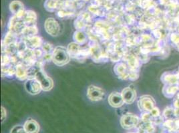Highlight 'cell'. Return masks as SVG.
Here are the masks:
<instances>
[{
	"label": "cell",
	"mask_w": 179,
	"mask_h": 133,
	"mask_svg": "<svg viewBox=\"0 0 179 133\" xmlns=\"http://www.w3.org/2000/svg\"><path fill=\"white\" fill-rule=\"evenodd\" d=\"M53 60L54 63L57 65L62 66L68 63L70 60L69 55L64 47H58L54 51L53 54Z\"/></svg>",
	"instance_id": "cell-1"
},
{
	"label": "cell",
	"mask_w": 179,
	"mask_h": 133,
	"mask_svg": "<svg viewBox=\"0 0 179 133\" xmlns=\"http://www.w3.org/2000/svg\"><path fill=\"white\" fill-rule=\"evenodd\" d=\"M105 93L101 88L94 85L90 86L87 91V96L92 101H98L103 99Z\"/></svg>",
	"instance_id": "cell-2"
},
{
	"label": "cell",
	"mask_w": 179,
	"mask_h": 133,
	"mask_svg": "<svg viewBox=\"0 0 179 133\" xmlns=\"http://www.w3.org/2000/svg\"><path fill=\"white\" fill-rule=\"evenodd\" d=\"M35 78L38 81L42 89L44 91H48L52 89L54 84L52 79L50 78L42 71H39L36 74V77Z\"/></svg>",
	"instance_id": "cell-3"
},
{
	"label": "cell",
	"mask_w": 179,
	"mask_h": 133,
	"mask_svg": "<svg viewBox=\"0 0 179 133\" xmlns=\"http://www.w3.org/2000/svg\"><path fill=\"white\" fill-rule=\"evenodd\" d=\"M45 28L46 32L52 36H56L60 32L59 24L53 18H48L45 21Z\"/></svg>",
	"instance_id": "cell-4"
},
{
	"label": "cell",
	"mask_w": 179,
	"mask_h": 133,
	"mask_svg": "<svg viewBox=\"0 0 179 133\" xmlns=\"http://www.w3.org/2000/svg\"><path fill=\"white\" fill-rule=\"evenodd\" d=\"M25 89L32 95L38 94L42 87L37 79H29L25 83Z\"/></svg>",
	"instance_id": "cell-5"
},
{
	"label": "cell",
	"mask_w": 179,
	"mask_h": 133,
	"mask_svg": "<svg viewBox=\"0 0 179 133\" xmlns=\"http://www.w3.org/2000/svg\"><path fill=\"white\" fill-rule=\"evenodd\" d=\"M108 103L112 106L118 108L124 104V101L122 95L118 93H112L108 97Z\"/></svg>",
	"instance_id": "cell-6"
},
{
	"label": "cell",
	"mask_w": 179,
	"mask_h": 133,
	"mask_svg": "<svg viewBox=\"0 0 179 133\" xmlns=\"http://www.w3.org/2000/svg\"><path fill=\"white\" fill-rule=\"evenodd\" d=\"M24 126L27 133H38L39 131V125L34 119H28Z\"/></svg>",
	"instance_id": "cell-7"
},
{
	"label": "cell",
	"mask_w": 179,
	"mask_h": 133,
	"mask_svg": "<svg viewBox=\"0 0 179 133\" xmlns=\"http://www.w3.org/2000/svg\"><path fill=\"white\" fill-rule=\"evenodd\" d=\"M9 9L12 13L21 16L24 14V5L19 1H13L9 5Z\"/></svg>",
	"instance_id": "cell-8"
},
{
	"label": "cell",
	"mask_w": 179,
	"mask_h": 133,
	"mask_svg": "<svg viewBox=\"0 0 179 133\" xmlns=\"http://www.w3.org/2000/svg\"><path fill=\"white\" fill-rule=\"evenodd\" d=\"M136 119L131 116H123L121 119V125L126 129H129L134 126L136 123Z\"/></svg>",
	"instance_id": "cell-9"
},
{
	"label": "cell",
	"mask_w": 179,
	"mask_h": 133,
	"mask_svg": "<svg viewBox=\"0 0 179 133\" xmlns=\"http://www.w3.org/2000/svg\"><path fill=\"white\" fill-rule=\"evenodd\" d=\"M122 96L126 103H130L134 100V92L130 89H124L122 93Z\"/></svg>",
	"instance_id": "cell-10"
},
{
	"label": "cell",
	"mask_w": 179,
	"mask_h": 133,
	"mask_svg": "<svg viewBox=\"0 0 179 133\" xmlns=\"http://www.w3.org/2000/svg\"><path fill=\"white\" fill-rule=\"evenodd\" d=\"M10 133H27V132L25 131L24 126L16 125L11 130Z\"/></svg>",
	"instance_id": "cell-11"
},
{
	"label": "cell",
	"mask_w": 179,
	"mask_h": 133,
	"mask_svg": "<svg viewBox=\"0 0 179 133\" xmlns=\"http://www.w3.org/2000/svg\"><path fill=\"white\" fill-rule=\"evenodd\" d=\"M2 122H3L6 118V111L3 107H2Z\"/></svg>",
	"instance_id": "cell-12"
}]
</instances>
